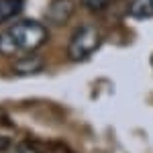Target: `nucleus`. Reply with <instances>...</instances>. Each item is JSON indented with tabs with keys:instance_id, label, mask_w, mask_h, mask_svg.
Wrapping results in <instances>:
<instances>
[{
	"instance_id": "nucleus-1",
	"label": "nucleus",
	"mask_w": 153,
	"mask_h": 153,
	"mask_svg": "<svg viewBox=\"0 0 153 153\" xmlns=\"http://www.w3.org/2000/svg\"><path fill=\"white\" fill-rule=\"evenodd\" d=\"M49 39L47 27L39 21L25 19L0 33V55H23L41 49Z\"/></svg>"
},
{
	"instance_id": "nucleus-2",
	"label": "nucleus",
	"mask_w": 153,
	"mask_h": 153,
	"mask_svg": "<svg viewBox=\"0 0 153 153\" xmlns=\"http://www.w3.org/2000/svg\"><path fill=\"white\" fill-rule=\"evenodd\" d=\"M102 43V33L88 25V27H80L74 37L70 39V45H68V57L71 61H84L88 59L90 55H94L98 47Z\"/></svg>"
},
{
	"instance_id": "nucleus-3",
	"label": "nucleus",
	"mask_w": 153,
	"mask_h": 153,
	"mask_svg": "<svg viewBox=\"0 0 153 153\" xmlns=\"http://www.w3.org/2000/svg\"><path fill=\"white\" fill-rule=\"evenodd\" d=\"M74 12H76L74 0H51L47 6V12H45V19L53 27H63L70 23Z\"/></svg>"
},
{
	"instance_id": "nucleus-4",
	"label": "nucleus",
	"mask_w": 153,
	"mask_h": 153,
	"mask_svg": "<svg viewBox=\"0 0 153 153\" xmlns=\"http://www.w3.org/2000/svg\"><path fill=\"white\" fill-rule=\"evenodd\" d=\"M45 68V59L41 55H37L35 51L33 53H23L21 57L12 63V71L16 76H35Z\"/></svg>"
},
{
	"instance_id": "nucleus-5",
	"label": "nucleus",
	"mask_w": 153,
	"mask_h": 153,
	"mask_svg": "<svg viewBox=\"0 0 153 153\" xmlns=\"http://www.w3.org/2000/svg\"><path fill=\"white\" fill-rule=\"evenodd\" d=\"M25 8V0H0V25L12 21Z\"/></svg>"
},
{
	"instance_id": "nucleus-6",
	"label": "nucleus",
	"mask_w": 153,
	"mask_h": 153,
	"mask_svg": "<svg viewBox=\"0 0 153 153\" xmlns=\"http://www.w3.org/2000/svg\"><path fill=\"white\" fill-rule=\"evenodd\" d=\"M129 14L137 21L153 19V0H131Z\"/></svg>"
},
{
	"instance_id": "nucleus-7",
	"label": "nucleus",
	"mask_w": 153,
	"mask_h": 153,
	"mask_svg": "<svg viewBox=\"0 0 153 153\" xmlns=\"http://www.w3.org/2000/svg\"><path fill=\"white\" fill-rule=\"evenodd\" d=\"M110 2H112V0H82L84 8H86V10H90V12H94V14L106 10V8L110 6Z\"/></svg>"
},
{
	"instance_id": "nucleus-8",
	"label": "nucleus",
	"mask_w": 153,
	"mask_h": 153,
	"mask_svg": "<svg viewBox=\"0 0 153 153\" xmlns=\"http://www.w3.org/2000/svg\"><path fill=\"white\" fill-rule=\"evenodd\" d=\"M8 149H10V139H8V137H2V135H0V153L8 151Z\"/></svg>"
},
{
	"instance_id": "nucleus-9",
	"label": "nucleus",
	"mask_w": 153,
	"mask_h": 153,
	"mask_svg": "<svg viewBox=\"0 0 153 153\" xmlns=\"http://www.w3.org/2000/svg\"><path fill=\"white\" fill-rule=\"evenodd\" d=\"M151 63H153V57H151Z\"/></svg>"
}]
</instances>
